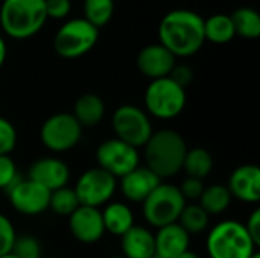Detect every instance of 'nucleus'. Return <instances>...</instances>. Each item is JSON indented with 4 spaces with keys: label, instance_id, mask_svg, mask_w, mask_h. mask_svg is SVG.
I'll list each match as a JSON object with an SVG mask.
<instances>
[{
    "label": "nucleus",
    "instance_id": "nucleus-2",
    "mask_svg": "<svg viewBox=\"0 0 260 258\" xmlns=\"http://www.w3.org/2000/svg\"><path fill=\"white\" fill-rule=\"evenodd\" d=\"M186 154V140L180 132L169 128L152 132L151 138L143 146L146 167L161 181L169 179L183 170Z\"/></svg>",
    "mask_w": 260,
    "mask_h": 258
},
{
    "label": "nucleus",
    "instance_id": "nucleus-12",
    "mask_svg": "<svg viewBox=\"0 0 260 258\" xmlns=\"http://www.w3.org/2000/svg\"><path fill=\"white\" fill-rule=\"evenodd\" d=\"M6 193L11 207L20 214L38 216L49 210L50 192L29 178H18L6 190Z\"/></svg>",
    "mask_w": 260,
    "mask_h": 258
},
{
    "label": "nucleus",
    "instance_id": "nucleus-32",
    "mask_svg": "<svg viewBox=\"0 0 260 258\" xmlns=\"http://www.w3.org/2000/svg\"><path fill=\"white\" fill-rule=\"evenodd\" d=\"M18 178L14 160L9 155H0V190H8Z\"/></svg>",
    "mask_w": 260,
    "mask_h": 258
},
{
    "label": "nucleus",
    "instance_id": "nucleus-6",
    "mask_svg": "<svg viewBox=\"0 0 260 258\" xmlns=\"http://www.w3.org/2000/svg\"><path fill=\"white\" fill-rule=\"evenodd\" d=\"M186 201L178 187L169 182H160L157 189L142 202L145 220L154 227L161 228L175 224L186 207Z\"/></svg>",
    "mask_w": 260,
    "mask_h": 258
},
{
    "label": "nucleus",
    "instance_id": "nucleus-20",
    "mask_svg": "<svg viewBox=\"0 0 260 258\" xmlns=\"http://www.w3.org/2000/svg\"><path fill=\"white\" fill-rule=\"evenodd\" d=\"M72 116L82 126V129L98 126L105 116V103L98 94L85 93L76 99Z\"/></svg>",
    "mask_w": 260,
    "mask_h": 258
},
{
    "label": "nucleus",
    "instance_id": "nucleus-17",
    "mask_svg": "<svg viewBox=\"0 0 260 258\" xmlns=\"http://www.w3.org/2000/svg\"><path fill=\"white\" fill-rule=\"evenodd\" d=\"M161 182V179L151 172L146 166H139L125 176L120 178L117 184L122 195L131 202H143Z\"/></svg>",
    "mask_w": 260,
    "mask_h": 258
},
{
    "label": "nucleus",
    "instance_id": "nucleus-7",
    "mask_svg": "<svg viewBox=\"0 0 260 258\" xmlns=\"http://www.w3.org/2000/svg\"><path fill=\"white\" fill-rule=\"evenodd\" d=\"M98 38V27L84 18H72L55 33L53 49L64 59H76L88 53L96 46Z\"/></svg>",
    "mask_w": 260,
    "mask_h": 258
},
{
    "label": "nucleus",
    "instance_id": "nucleus-19",
    "mask_svg": "<svg viewBox=\"0 0 260 258\" xmlns=\"http://www.w3.org/2000/svg\"><path fill=\"white\" fill-rule=\"evenodd\" d=\"M122 257L125 258H152L155 257L154 233L145 227L134 225L120 237Z\"/></svg>",
    "mask_w": 260,
    "mask_h": 258
},
{
    "label": "nucleus",
    "instance_id": "nucleus-43",
    "mask_svg": "<svg viewBox=\"0 0 260 258\" xmlns=\"http://www.w3.org/2000/svg\"><path fill=\"white\" fill-rule=\"evenodd\" d=\"M41 258H44V257H41Z\"/></svg>",
    "mask_w": 260,
    "mask_h": 258
},
{
    "label": "nucleus",
    "instance_id": "nucleus-4",
    "mask_svg": "<svg viewBox=\"0 0 260 258\" xmlns=\"http://www.w3.org/2000/svg\"><path fill=\"white\" fill-rule=\"evenodd\" d=\"M244 224L222 220L207 234L206 249L210 258H251L257 251Z\"/></svg>",
    "mask_w": 260,
    "mask_h": 258
},
{
    "label": "nucleus",
    "instance_id": "nucleus-9",
    "mask_svg": "<svg viewBox=\"0 0 260 258\" xmlns=\"http://www.w3.org/2000/svg\"><path fill=\"white\" fill-rule=\"evenodd\" d=\"M41 143L55 154H62L76 148L82 138V126L72 113H56L44 120L40 129Z\"/></svg>",
    "mask_w": 260,
    "mask_h": 258
},
{
    "label": "nucleus",
    "instance_id": "nucleus-36",
    "mask_svg": "<svg viewBox=\"0 0 260 258\" xmlns=\"http://www.w3.org/2000/svg\"><path fill=\"white\" fill-rule=\"evenodd\" d=\"M169 78L174 79V81H175L178 85H181L183 88H186V87L192 82L193 73H192L190 67H187V65H175L174 70H172V73L169 75Z\"/></svg>",
    "mask_w": 260,
    "mask_h": 258
},
{
    "label": "nucleus",
    "instance_id": "nucleus-5",
    "mask_svg": "<svg viewBox=\"0 0 260 258\" xmlns=\"http://www.w3.org/2000/svg\"><path fill=\"white\" fill-rule=\"evenodd\" d=\"M186 103V88L169 76L151 81L145 90V111L155 119L172 120L183 113Z\"/></svg>",
    "mask_w": 260,
    "mask_h": 258
},
{
    "label": "nucleus",
    "instance_id": "nucleus-26",
    "mask_svg": "<svg viewBox=\"0 0 260 258\" xmlns=\"http://www.w3.org/2000/svg\"><path fill=\"white\" fill-rule=\"evenodd\" d=\"M209 219L210 216L201 208L200 204L190 202V204H186V207L183 208L177 224L189 236H193V234L204 233L209 228Z\"/></svg>",
    "mask_w": 260,
    "mask_h": 258
},
{
    "label": "nucleus",
    "instance_id": "nucleus-41",
    "mask_svg": "<svg viewBox=\"0 0 260 258\" xmlns=\"http://www.w3.org/2000/svg\"><path fill=\"white\" fill-rule=\"evenodd\" d=\"M111 258H125V257H122V255H116V257H111Z\"/></svg>",
    "mask_w": 260,
    "mask_h": 258
},
{
    "label": "nucleus",
    "instance_id": "nucleus-39",
    "mask_svg": "<svg viewBox=\"0 0 260 258\" xmlns=\"http://www.w3.org/2000/svg\"><path fill=\"white\" fill-rule=\"evenodd\" d=\"M0 258H17L14 254H6V255H2Z\"/></svg>",
    "mask_w": 260,
    "mask_h": 258
},
{
    "label": "nucleus",
    "instance_id": "nucleus-22",
    "mask_svg": "<svg viewBox=\"0 0 260 258\" xmlns=\"http://www.w3.org/2000/svg\"><path fill=\"white\" fill-rule=\"evenodd\" d=\"M204 36L206 41L213 44L230 43L236 36L232 17L227 14H215L209 18H204Z\"/></svg>",
    "mask_w": 260,
    "mask_h": 258
},
{
    "label": "nucleus",
    "instance_id": "nucleus-29",
    "mask_svg": "<svg viewBox=\"0 0 260 258\" xmlns=\"http://www.w3.org/2000/svg\"><path fill=\"white\" fill-rule=\"evenodd\" d=\"M11 254L17 258H41V246L34 236H17Z\"/></svg>",
    "mask_w": 260,
    "mask_h": 258
},
{
    "label": "nucleus",
    "instance_id": "nucleus-42",
    "mask_svg": "<svg viewBox=\"0 0 260 258\" xmlns=\"http://www.w3.org/2000/svg\"><path fill=\"white\" fill-rule=\"evenodd\" d=\"M152 258H157V257H152Z\"/></svg>",
    "mask_w": 260,
    "mask_h": 258
},
{
    "label": "nucleus",
    "instance_id": "nucleus-40",
    "mask_svg": "<svg viewBox=\"0 0 260 258\" xmlns=\"http://www.w3.org/2000/svg\"><path fill=\"white\" fill-rule=\"evenodd\" d=\"M251 258H260V254H259V252H256V254H254V255H253Z\"/></svg>",
    "mask_w": 260,
    "mask_h": 258
},
{
    "label": "nucleus",
    "instance_id": "nucleus-11",
    "mask_svg": "<svg viewBox=\"0 0 260 258\" xmlns=\"http://www.w3.org/2000/svg\"><path fill=\"white\" fill-rule=\"evenodd\" d=\"M96 161L98 167L104 169L116 179H120L140 166V154L139 149L114 137L102 141L98 146Z\"/></svg>",
    "mask_w": 260,
    "mask_h": 258
},
{
    "label": "nucleus",
    "instance_id": "nucleus-16",
    "mask_svg": "<svg viewBox=\"0 0 260 258\" xmlns=\"http://www.w3.org/2000/svg\"><path fill=\"white\" fill-rule=\"evenodd\" d=\"M232 198L245 204H257L260 201V169L254 164H244L236 167L227 186Z\"/></svg>",
    "mask_w": 260,
    "mask_h": 258
},
{
    "label": "nucleus",
    "instance_id": "nucleus-1",
    "mask_svg": "<svg viewBox=\"0 0 260 258\" xmlns=\"http://www.w3.org/2000/svg\"><path fill=\"white\" fill-rule=\"evenodd\" d=\"M158 41L175 58L192 56L206 43L204 18L190 9H174L158 24Z\"/></svg>",
    "mask_w": 260,
    "mask_h": 258
},
{
    "label": "nucleus",
    "instance_id": "nucleus-28",
    "mask_svg": "<svg viewBox=\"0 0 260 258\" xmlns=\"http://www.w3.org/2000/svg\"><path fill=\"white\" fill-rule=\"evenodd\" d=\"M79 205L81 204L78 201L75 190L69 186L50 192L49 210H52L58 216H67L69 217Z\"/></svg>",
    "mask_w": 260,
    "mask_h": 258
},
{
    "label": "nucleus",
    "instance_id": "nucleus-34",
    "mask_svg": "<svg viewBox=\"0 0 260 258\" xmlns=\"http://www.w3.org/2000/svg\"><path fill=\"white\" fill-rule=\"evenodd\" d=\"M44 8H46L47 18L62 20L70 14L72 2L70 0H44Z\"/></svg>",
    "mask_w": 260,
    "mask_h": 258
},
{
    "label": "nucleus",
    "instance_id": "nucleus-21",
    "mask_svg": "<svg viewBox=\"0 0 260 258\" xmlns=\"http://www.w3.org/2000/svg\"><path fill=\"white\" fill-rule=\"evenodd\" d=\"M105 233L122 237L129 228L134 227V214L123 202H110L101 210Z\"/></svg>",
    "mask_w": 260,
    "mask_h": 258
},
{
    "label": "nucleus",
    "instance_id": "nucleus-23",
    "mask_svg": "<svg viewBox=\"0 0 260 258\" xmlns=\"http://www.w3.org/2000/svg\"><path fill=\"white\" fill-rule=\"evenodd\" d=\"M232 199L233 198H232L227 186L212 184L209 187H204V192H203L198 204L209 216H218V214H222L230 207Z\"/></svg>",
    "mask_w": 260,
    "mask_h": 258
},
{
    "label": "nucleus",
    "instance_id": "nucleus-3",
    "mask_svg": "<svg viewBox=\"0 0 260 258\" xmlns=\"http://www.w3.org/2000/svg\"><path fill=\"white\" fill-rule=\"evenodd\" d=\"M47 21L44 0H2L0 27L14 40L37 35Z\"/></svg>",
    "mask_w": 260,
    "mask_h": 258
},
{
    "label": "nucleus",
    "instance_id": "nucleus-14",
    "mask_svg": "<svg viewBox=\"0 0 260 258\" xmlns=\"http://www.w3.org/2000/svg\"><path fill=\"white\" fill-rule=\"evenodd\" d=\"M139 71L151 81L168 78L177 65V58L160 43L143 47L136 59Z\"/></svg>",
    "mask_w": 260,
    "mask_h": 258
},
{
    "label": "nucleus",
    "instance_id": "nucleus-27",
    "mask_svg": "<svg viewBox=\"0 0 260 258\" xmlns=\"http://www.w3.org/2000/svg\"><path fill=\"white\" fill-rule=\"evenodd\" d=\"M84 20L94 27L107 26L114 15V0H84Z\"/></svg>",
    "mask_w": 260,
    "mask_h": 258
},
{
    "label": "nucleus",
    "instance_id": "nucleus-18",
    "mask_svg": "<svg viewBox=\"0 0 260 258\" xmlns=\"http://www.w3.org/2000/svg\"><path fill=\"white\" fill-rule=\"evenodd\" d=\"M155 242V257L177 258L183 252L189 251L190 236L175 222L161 227L154 234Z\"/></svg>",
    "mask_w": 260,
    "mask_h": 258
},
{
    "label": "nucleus",
    "instance_id": "nucleus-24",
    "mask_svg": "<svg viewBox=\"0 0 260 258\" xmlns=\"http://www.w3.org/2000/svg\"><path fill=\"white\" fill-rule=\"evenodd\" d=\"M213 164H215L213 155L207 149L192 148V149H187V154L183 163V170L186 172L187 176L203 181L204 178L210 175Z\"/></svg>",
    "mask_w": 260,
    "mask_h": 258
},
{
    "label": "nucleus",
    "instance_id": "nucleus-38",
    "mask_svg": "<svg viewBox=\"0 0 260 258\" xmlns=\"http://www.w3.org/2000/svg\"><path fill=\"white\" fill-rule=\"evenodd\" d=\"M177 258H200V257H198V255H197V254H195L193 251H190V249H189V251L183 252L181 255H178Z\"/></svg>",
    "mask_w": 260,
    "mask_h": 258
},
{
    "label": "nucleus",
    "instance_id": "nucleus-13",
    "mask_svg": "<svg viewBox=\"0 0 260 258\" xmlns=\"http://www.w3.org/2000/svg\"><path fill=\"white\" fill-rule=\"evenodd\" d=\"M69 230L79 243H98L105 234L101 208L79 205L69 216Z\"/></svg>",
    "mask_w": 260,
    "mask_h": 258
},
{
    "label": "nucleus",
    "instance_id": "nucleus-31",
    "mask_svg": "<svg viewBox=\"0 0 260 258\" xmlns=\"http://www.w3.org/2000/svg\"><path fill=\"white\" fill-rule=\"evenodd\" d=\"M15 239L17 233L12 222L9 220V217L0 213V257L11 254Z\"/></svg>",
    "mask_w": 260,
    "mask_h": 258
},
{
    "label": "nucleus",
    "instance_id": "nucleus-15",
    "mask_svg": "<svg viewBox=\"0 0 260 258\" xmlns=\"http://www.w3.org/2000/svg\"><path fill=\"white\" fill-rule=\"evenodd\" d=\"M27 178L43 186L49 192H53L69 184L70 169L62 160L56 157H44L32 163Z\"/></svg>",
    "mask_w": 260,
    "mask_h": 258
},
{
    "label": "nucleus",
    "instance_id": "nucleus-10",
    "mask_svg": "<svg viewBox=\"0 0 260 258\" xmlns=\"http://www.w3.org/2000/svg\"><path fill=\"white\" fill-rule=\"evenodd\" d=\"M116 189L117 179L101 167H91L85 170L73 187L79 204L93 208L107 205L114 196Z\"/></svg>",
    "mask_w": 260,
    "mask_h": 258
},
{
    "label": "nucleus",
    "instance_id": "nucleus-33",
    "mask_svg": "<svg viewBox=\"0 0 260 258\" xmlns=\"http://www.w3.org/2000/svg\"><path fill=\"white\" fill-rule=\"evenodd\" d=\"M204 187L206 186H204V182L201 179L186 176V179H183L178 190L183 195L186 202H197V201H200V198H201V195L204 192Z\"/></svg>",
    "mask_w": 260,
    "mask_h": 258
},
{
    "label": "nucleus",
    "instance_id": "nucleus-30",
    "mask_svg": "<svg viewBox=\"0 0 260 258\" xmlns=\"http://www.w3.org/2000/svg\"><path fill=\"white\" fill-rule=\"evenodd\" d=\"M17 146V129L5 117H0V155H9Z\"/></svg>",
    "mask_w": 260,
    "mask_h": 258
},
{
    "label": "nucleus",
    "instance_id": "nucleus-37",
    "mask_svg": "<svg viewBox=\"0 0 260 258\" xmlns=\"http://www.w3.org/2000/svg\"><path fill=\"white\" fill-rule=\"evenodd\" d=\"M6 55H8V47H6V43H5L3 36L0 35V68L3 67V64L6 61Z\"/></svg>",
    "mask_w": 260,
    "mask_h": 258
},
{
    "label": "nucleus",
    "instance_id": "nucleus-35",
    "mask_svg": "<svg viewBox=\"0 0 260 258\" xmlns=\"http://www.w3.org/2000/svg\"><path fill=\"white\" fill-rule=\"evenodd\" d=\"M244 227H245L247 233L250 234L251 240L254 242V245H256V246H259L260 245V210L259 208L253 210V213L248 216L247 224H244Z\"/></svg>",
    "mask_w": 260,
    "mask_h": 258
},
{
    "label": "nucleus",
    "instance_id": "nucleus-8",
    "mask_svg": "<svg viewBox=\"0 0 260 258\" xmlns=\"http://www.w3.org/2000/svg\"><path fill=\"white\" fill-rule=\"evenodd\" d=\"M111 126L116 138L136 149L143 148L154 132L148 113L136 105L119 106L111 117Z\"/></svg>",
    "mask_w": 260,
    "mask_h": 258
},
{
    "label": "nucleus",
    "instance_id": "nucleus-25",
    "mask_svg": "<svg viewBox=\"0 0 260 258\" xmlns=\"http://www.w3.org/2000/svg\"><path fill=\"white\" fill-rule=\"evenodd\" d=\"M232 21L235 26L236 35L247 38V40H254L260 36V15L259 12L253 8L242 6L236 9L232 15Z\"/></svg>",
    "mask_w": 260,
    "mask_h": 258
}]
</instances>
